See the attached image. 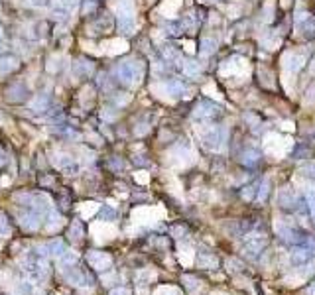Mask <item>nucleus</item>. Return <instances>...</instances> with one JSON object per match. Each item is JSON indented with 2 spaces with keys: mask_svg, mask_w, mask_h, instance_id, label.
Masks as SVG:
<instances>
[{
  "mask_svg": "<svg viewBox=\"0 0 315 295\" xmlns=\"http://www.w3.org/2000/svg\"><path fill=\"white\" fill-rule=\"evenodd\" d=\"M314 256H315V240L310 238L308 242H304V244H300L294 248V252H292V264L302 266V264L310 262Z\"/></svg>",
  "mask_w": 315,
  "mask_h": 295,
  "instance_id": "423d86ee",
  "label": "nucleus"
},
{
  "mask_svg": "<svg viewBox=\"0 0 315 295\" xmlns=\"http://www.w3.org/2000/svg\"><path fill=\"white\" fill-rule=\"evenodd\" d=\"M264 146L266 149L268 148H284V149H288V148L292 146V142L288 140V138H282V136H278V134H268L266 136V142H264Z\"/></svg>",
  "mask_w": 315,
  "mask_h": 295,
  "instance_id": "9b49d317",
  "label": "nucleus"
},
{
  "mask_svg": "<svg viewBox=\"0 0 315 295\" xmlns=\"http://www.w3.org/2000/svg\"><path fill=\"white\" fill-rule=\"evenodd\" d=\"M260 42H262V46L266 49H276L280 46V36H278L276 30H272V32H266V34L260 36Z\"/></svg>",
  "mask_w": 315,
  "mask_h": 295,
  "instance_id": "f8f14e48",
  "label": "nucleus"
},
{
  "mask_svg": "<svg viewBox=\"0 0 315 295\" xmlns=\"http://www.w3.org/2000/svg\"><path fill=\"white\" fill-rule=\"evenodd\" d=\"M268 191H270V183H268V179H262V183H258V193H256V197H258L260 201H264V199L268 197Z\"/></svg>",
  "mask_w": 315,
  "mask_h": 295,
  "instance_id": "412c9836",
  "label": "nucleus"
},
{
  "mask_svg": "<svg viewBox=\"0 0 315 295\" xmlns=\"http://www.w3.org/2000/svg\"><path fill=\"white\" fill-rule=\"evenodd\" d=\"M266 248V240L264 238H258V236H250L244 246H242V254L246 256V258H250V260H254V258H258L260 254H262V250Z\"/></svg>",
  "mask_w": 315,
  "mask_h": 295,
  "instance_id": "0eeeda50",
  "label": "nucleus"
},
{
  "mask_svg": "<svg viewBox=\"0 0 315 295\" xmlns=\"http://www.w3.org/2000/svg\"><path fill=\"white\" fill-rule=\"evenodd\" d=\"M302 175H306V177H312V179H315V163H308V165H304L302 169Z\"/></svg>",
  "mask_w": 315,
  "mask_h": 295,
  "instance_id": "b1692460",
  "label": "nucleus"
},
{
  "mask_svg": "<svg viewBox=\"0 0 315 295\" xmlns=\"http://www.w3.org/2000/svg\"><path fill=\"white\" fill-rule=\"evenodd\" d=\"M306 205H308V209H310V215L315 219V191H310L308 197H306Z\"/></svg>",
  "mask_w": 315,
  "mask_h": 295,
  "instance_id": "4be33fe9",
  "label": "nucleus"
},
{
  "mask_svg": "<svg viewBox=\"0 0 315 295\" xmlns=\"http://www.w3.org/2000/svg\"><path fill=\"white\" fill-rule=\"evenodd\" d=\"M310 295H315V282L310 286Z\"/></svg>",
  "mask_w": 315,
  "mask_h": 295,
  "instance_id": "c756f323",
  "label": "nucleus"
},
{
  "mask_svg": "<svg viewBox=\"0 0 315 295\" xmlns=\"http://www.w3.org/2000/svg\"><path fill=\"white\" fill-rule=\"evenodd\" d=\"M36 4H40V6H44V4H46V0H36Z\"/></svg>",
  "mask_w": 315,
  "mask_h": 295,
  "instance_id": "7c9ffc66",
  "label": "nucleus"
},
{
  "mask_svg": "<svg viewBox=\"0 0 315 295\" xmlns=\"http://www.w3.org/2000/svg\"><path fill=\"white\" fill-rule=\"evenodd\" d=\"M219 71H221L223 77H238V79H242V77H246L250 73V65H248V61L244 57L233 55L225 63H221Z\"/></svg>",
  "mask_w": 315,
  "mask_h": 295,
  "instance_id": "f03ea898",
  "label": "nucleus"
},
{
  "mask_svg": "<svg viewBox=\"0 0 315 295\" xmlns=\"http://www.w3.org/2000/svg\"><path fill=\"white\" fill-rule=\"evenodd\" d=\"M183 73L189 75V77L199 75V63H195V61H183Z\"/></svg>",
  "mask_w": 315,
  "mask_h": 295,
  "instance_id": "6ab92c4d",
  "label": "nucleus"
},
{
  "mask_svg": "<svg viewBox=\"0 0 315 295\" xmlns=\"http://www.w3.org/2000/svg\"><path fill=\"white\" fill-rule=\"evenodd\" d=\"M260 157H262V153L258 151V149H246L244 153H242V163L244 165H256L258 161H260Z\"/></svg>",
  "mask_w": 315,
  "mask_h": 295,
  "instance_id": "4468645a",
  "label": "nucleus"
},
{
  "mask_svg": "<svg viewBox=\"0 0 315 295\" xmlns=\"http://www.w3.org/2000/svg\"><path fill=\"white\" fill-rule=\"evenodd\" d=\"M256 187H258V185H248V187H244V191H242V197L250 201V199L254 197V193H258V189H256Z\"/></svg>",
  "mask_w": 315,
  "mask_h": 295,
  "instance_id": "393cba45",
  "label": "nucleus"
},
{
  "mask_svg": "<svg viewBox=\"0 0 315 295\" xmlns=\"http://www.w3.org/2000/svg\"><path fill=\"white\" fill-rule=\"evenodd\" d=\"M0 163H4V155H2V151H0Z\"/></svg>",
  "mask_w": 315,
  "mask_h": 295,
  "instance_id": "473e14b6",
  "label": "nucleus"
},
{
  "mask_svg": "<svg viewBox=\"0 0 315 295\" xmlns=\"http://www.w3.org/2000/svg\"><path fill=\"white\" fill-rule=\"evenodd\" d=\"M203 2H213V0H203Z\"/></svg>",
  "mask_w": 315,
  "mask_h": 295,
  "instance_id": "72a5a7b5",
  "label": "nucleus"
},
{
  "mask_svg": "<svg viewBox=\"0 0 315 295\" xmlns=\"http://www.w3.org/2000/svg\"><path fill=\"white\" fill-rule=\"evenodd\" d=\"M203 93H205V95H209V97H215V98H219V100H221V95H219V91H217V87H215L213 83H209V85L203 89Z\"/></svg>",
  "mask_w": 315,
  "mask_h": 295,
  "instance_id": "bb28decb",
  "label": "nucleus"
},
{
  "mask_svg": "<svg viewBox=\"0 0 315 295\" xmlns=\"http://www.w3.org/2000/svg\"><path fill=\"white\" fill-rule=\"evenodd\" d=\"M312 73L315 75V59H314V63H312Z\"/></svg>",
  "mask_w": 315,
  "mask_h": 295,
  "instance_id": "2f4dec72",
  "label": "nucleus"
},
{
  "mask_svg": "<svg viewBox=\"0 0 315 295\" xmlns=\"http://www.w3.org/2000/svg\"><path fill=\"white\" fill-rule=\"evenodd\" d=\"M87 260H89V264H91L97 272H106V270L112 266V258H110L106 252H89V254H87Z\"/></svg>",
  "mask_w": 315,
  "mask_h": 295,
  "instance_id": "6e6552de",
  "label": "nucleus"
},
{
  "mask_svg": "<svg viewBox=\"0 0 315 295\" xmlns=\"http://www.w3.org/2000/svg\"><path fill=\"white\" fill-rule=\"evenodd\" d=\"M215 49H217V40L215 38H203V42H201V53L203 55H211V53H215Z\"/></svg>",
  "mask_w": 315,
  "mask_h": 295,
  "instance_id": "a211bd4d",
  "label": "nucleus"
},
{
  "mask_svg": "<svg viewBox=\"0 0 315 295\" xmlns=\"http://www.w3.org/2000/svg\"><path fill=\"white\" fill-rule=\"evenodd\" d=\"M219 114H221V106H217L215 102H209V100H201L195 108V116L201 120H211Z\"/></svg>",
  "mask_w": 315,
  "mask_h": 295,
  "instance_id": "9d476101",
  "label": "nucleus"
},
{
  "mask_svg": "<svg viewBox=\"0 0 315 295\" xmlns=\"http://www.w3.org/2000/svg\"><path fill=\"white\" fill-rule=\"evenodd\" d=\"M225 138H227V130L223 126H207L201 132V142L207 149H219L225 144Z\"/></svg>",
  "mask_w": 315,
  "mask_h": 295,
  "instance_id": "20e7f679",
  "label": "nucleus"
},
{
  "mask_svg": "<svg viewBox=\"0 0 315 295\" xmlns=\"http://www.w3.org/2000/svg\"><path fill=\"white\" fill-rule=\"evenodd\" d=\"M46 250H48V254L53 256V258H61L67 250H65V244L61 242V240H52L50 244H46Z\"/></svg>",
  "mask_w": 315,
  "mask_h": 295,
  "instance_id": "ddd939ff",
  "label": "nucleus"
},
{
  "mask_svg": "<svg viewBox=\"0 0 315 295\" xmlns=\"http://www.w3.org/2000/svg\"><path fill=\"white\" fill-rule=\"evenodd\" d=\"M294 26L300 36L304 38H315V18L308 12H298L294 18Z\"/></svg>",
  "mask_w": 315,
  "mask_h": 295,
  "instance_id": "39448f33",
  "label": "nucleus"
},
{
  "mask_svg": "<svg viewBox=\"0 0 315 295\" xmlns=\"http://www.w3.org/2000/svg\"><path fill=\"white\" fill-rule=\"evenodd\" d=\"M274 6H276L274 0H266V4H264V8H262L264 24H270V22L274 20Z\"/></svg>",
  "mask_w": 315,
  "mask_h": 295,
  "instance_id": "dca6fc26",
  "label": "nucleus"
},
{
  "mask_svg": "<svg viewBox=\"0 0 315 295\" xmlns=\"http://www.w3.org/2000/svg\"><path fill=\"white\" fill-rule=\"evenodd\" d=\"M77 262V256L73 254V252H65L63 256H61V266H71V264H75Z\"/></svg>",
  "mask_w": 315,
  "mask_h": 295,
  "instance_id": "5701e85b",
  "label": "nucleus"
},
{
  "mask_svg": "<svg viewBox=\"0 0 315 295\" xmlns=\"http://www.w3.org/2000/svg\"><path fill=\"white\" fill-rule=\"evenodd\" d=\"M0 40H2V32H0Z\"/></svg>",
  "mask_w": 315,
  "mask_h": 295,
  "instance_id": "f704fd0d",
  "label": "nucleus"
},
{
  "mask_svg": "<svg viewBox=\"0 0 315 295\" xmlns=\"http://www.w3.org/2000/svg\"><path fill=\"white\" fill-rule=\"evenodd\" d=\"M280 2H282V6H284V8H288V6H290V2H292V0H280Z\"/></svg>",
  "mask_w": 315,
  "mask_h": 295,
  "instance_id": "c85d7f7f",
  "label": "nucleus"
},
{
  "mask_svg": "<svg viewBox=\"0 0 315 295\" xmlns=\"http://www.w3.org/2000/svg\"><path fill=\"white\" fill-rule=\"evenodd\" d=\"M63 276H65V280L69 282V284H73V286H77V288H91L93 284H95V278L85 270V268H81L77 262L75 264H71V266H63Z\"/></svg>",
  "mask_w": 315,
  "mask_h": 295,
  "instance_id": "7ed1b4c3",
  "label": "nucleus"
},
{
  "mask_svg": "<svg viewBox=\"0 0 315 295\" xmlns=\"http://www.w3.org/2000/svg\"><path fill=\"white\" fill-rule=\"evenodd\" d=\"M308 63V55L304 51H286L282 55V69H284V87L288 93H292V79L306 67Z\"/></svg>",
  "mask_w": 315,
  "mask_h": 295,
  "instance_id": "f257e3e1",
  "label": "nucleus"
},
{
  "mask_svg": "<svg viewBox=\"0 0 315 295\" xmlns=\"http://www.w3.org/2000/svg\"><path fill=\"white\" fill-rule=\"evenodd\" d=\"M12 232V224L4 213H0V236H8Z\"/></svg>",
  "mask_w": 315,
  "mask_h": 295,
  "instance_id": "aec40b11",
  "label": "nucleus"
},
{
  "mask_svg": "<svg viewBox=\"0 0 315 295\" xmlns=\"http://www.w3.org/2000/svg\"><path fill=\"white\" fill-rule=\"evenodd\" d=\"M83 234H85L83 224H81L79 221H75V222L69 226V236H71L73 240H81V238H83Z\"/></svg>",
  "mask_w": 315,
  "mask_h": 295,
  "instance_id": "f3484780",
  "label": "nucleus"
},
{
  "mask_svg": "<svg viewBox=\"0 0 315 295\" xmlns=\"http://www.w3.org/2000/svg\"><path fill=\"white\" fill-rule=\"evenodd\" d=\"M99 217H101V219H106V221H112V219L116 217V213H114V209H108V207H105V209L99 213Z\"/></svg>",
  "mask_w": 315,
  "mask_h": 295,
  "instance_id": "a878e982",
  "label": "nucleus"
},
{
  "mask_svg": "<svg viewBox=\"0 0 315 295\" xmlns=\"http://www.w3.org/2000/svg\"><path fill=\"white\" fill-rule=\"evenodd\" d=\"M258 75H260V83H262L264 87H268V89L274 87V73H272L268 67H260V69H258Z\"/></svg>",
  "mask_w": 315,
  "mask_h": 295,
  "instance_id": "2eb2a0df",
  "label": "nucleus"
},
{
  "mask_svg": "<svg viewBox=\"0 0 315 295\" xmlns=\"http://www.w3.org/2000/svg\"><path fill=\"white\" fill-rule=\"evenodd\" d=\"M108 295H130V292L126 288H114Z\"/></svg>",
  "mask_w": 315,
  "mask_h": 295,
  "instance_id": "cd10ccee",
  "label": "nucleus"
},
{
  "mask_svg": "<svg viewBox=\"0 0 315 295\" xmlns=\"http://www.w3.org/2000/svg\"><path fill=\"white\" fill-rule=\"evenodd\" d=\"M118 77H120V81L122 83H134V81H138V77H140V67L136 65V63H130V61H126V63H122L120 67H118Z\"/></svg>",
  "mask_w": 315,
  "mask_h": 295,
  "instance_id": "1a4fd4ad",
  "label": "nucleus"
}]
</instances>
